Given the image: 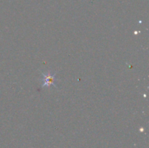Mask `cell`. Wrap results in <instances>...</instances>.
I'll return each mask as SVG.
<instances>
[{"mask_svg": "<svg viewBox=\"0 0 149 148\" xmlns=\"http://www.w3.org/2000/svg\"><path fill=\"white\" fill-rule=\"evenodd\" d=\"M55 73H52V72L45 73L42 74V87H49L52 85L54 86H56L55 81Z\"/></svg>", "mask_w": 149, "mask_h": 148, "instance_id": "obj_1", "label": "cell"}]
</instances>
